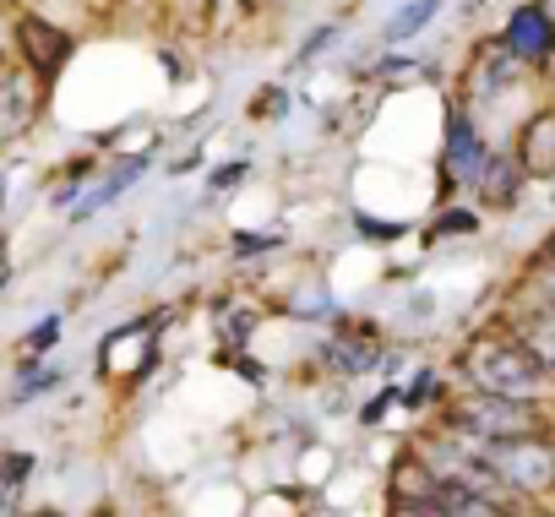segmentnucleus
<instances>
[{"label": "nucleus", "mask_w": 555, "mask_h": 517, "mask_svg": "<svg viewBox=\"0 0 555 517\" xmlns=\"http://www.w3.org/2000/svg\"><path fill=\"white\" fill-rule=\"evenodd\" d=\"M463 371L479 392L490 398H512V403H533L544 392V365L533 360V349L522 338H479L463 354Z\"/></svg>", "instance_id": "1"}, {"label": "nucleus", "mask_w": 555, "mask_h": 517, "mask_svg": "<svg viewBox=\"0 0 555 517\" xmlns=\"http://www.w3.org/2000/svg\"><path fill=\"white\" fill-rule=\"evenodd\" d=\"M457 436H474L485 447H501V441H533L539 436V414L533 403H512V398H490V392H474L457 403Z\"/></svg>", "instance_id": "2"}, {"label": "nucleus", "mask_w": 555, "mask_h": 517, "mask_svg": "<svg viewBox=\"0 0 555 517\" xmlns=\"http://www.w3.org/2000/svg\"><path fill=\"white\" fill-rule=\"evenodd\" d=\"M485 463L501 474V484L512 495H539L555 484V452L533 436V441H501V447H485Z\"/></svg>", "instance_id": "3"}, {"label": "nucleus", "mask_w": 555, "mask_h": 517, "mask_svg": "<svg viewBox=\"0 0 555 517\" xmlns=\"http://www.w3.org/2000/svg\"><path fill=\"white\" fill-rule=\"evenodd\" d=\"M501 44H506L512 61H550V55H555V17L539 7V0H528V7H517V12L506 17Z\"/></svg>", "instance_id": "4"}, {"label": "nucleus", "mask_w": 555, "mask_h": 517, "mask_svg": "<svg viewBox=\"0 0 555 517\" xmlns=\"http://www.w3.org/2000/svg\"><path fill=\"white\" fill-rule=\"evenodd\" d=\"M485 164H490V153H485V137L474 131V120L468 115H452L447 120V175L457 185H479L485 180Z\"/></svg>", "instance_id": "5"}, {"label": "nucleus", "mask_w": 555, "mask_h": 517, "mask_svg": "<svg viewBox=\"0 0 555 517\" xmlns=\"http://www.w3.org/2000/svg\"><path fill=\"white\" fill-rule=\"evenodd\" d=\"M17 44H23V61H28L39 77L61 72L66 55H72V39H66L55 23H44V17H17Z\"/></svg>", "instance_id": "6"}, {"label": "nucleus", "mask_w": 555, "mask_h": 517, "mask_svg": "<svg viewBox=\"0 0 555 517\" xmlns=\"http://www.w3.org/2000/svg\"><path fill=\"white\" fill-rule=\"evenodd\" d=\"M34 109H39V93L28 77H0V147L34 126Z\"/></svg>", "instance_id": "7"}, {"label": "nucleus", "mask_w": 555, "mask_h": 517, "mask_svg": "<svg viewBox=\"0 0 555 517\" xmlns=\"http://www.w3.org/2000/svg\"><path fill=\"white\" fill-rule=\"evenodd\" d=\"M376 354H382V344H376V333H365V327H338V333H333V344H327V365H333V371H344V376L371 371V365H376Z\"/></svg>", "instance_id": "8"}, {"label": "nucleus", "mask_w": 555, "mask_h": 517, "mask_svg": "<svg viewBox=\"0 0 555 517\" xmlns=\"http://www.w3.org/2000/svg\"><path fill=\"white\" fill-rule=\"evenodd\" d=\"M522 169H555V109H539L522 131Z\"/></svg>", "instance_id": "9"}, {"label": "nucleus", "mask_w": 555, "mask_h": 517, "mask_svg": "<svg viewBox=\"0 0 555 517\" xmlns=\"http://www.w3.org/2000/svg\"><path fill=\"white\" fill-rule=\"evenodd\" d=\"M479 185H485V196H490V202H501V207H506V202L517 196V185H522V164H517L512 153H490V164H485V180H479Z\"/></svg>", "instance_id": "10"}, {"label": "nucleus", "mask_w": 555, "mask_h": 517, "mask_svg": "<svg viewBox=\"0 0 555 517\" xmlns=\"http://www.w3.org/2000/svg\"><path fill=\"white\" fill-rule=\"evenodd\" d=\"M142 169H147V158H131L126 169H115V175H109L104 185H93V191H88V202H77V207H72V218H88V212L109 207V202H115V196H120V191H126V185H131V180L142 175Z\"/></svg>", "instance_id": "11"}, {"label": "nucleus", "mask_w": 555, "mask_h": 517, "mask_svg": "<svg viewBox=\"0 0 555 517\" xmlns=\"http://www.w3.org/2000/svg\"><path fill=\"white\" fill-rule=\"evenodd\" d=\"M436 12H441V0H409V7H403V12L387 23V44H409V39H414V34H420V28L436 17Z\"/></svg>", "instance_id": "12"}, {"label": "nucleus", "mask_w": 555, "mask_h": 517, "mask_svg": "<svg viewBox=\"0 0 555 517\" xmlns=\"http://www.w3.org/2000/svg\"><path fill=\"white\" fill-rule=\"evenodd\" d=\"M522 344L533 349V360H539L544 371H555V311H544V316L522 322Z\"/></svg>", "instance_id": "13"}, {"label": "nucleus", "mask_w": 555, "mask_h": 517, "mask_svg": "<svg viewBox=\"0 0 555 517\" xmlns=\"http://www.w3.org/2000/svg\"><path fill=\"white\" fill-rule=\"evenodd\" d=\"M61 382V371H50V365H28V376L17 382V398H34V392H44V387H55Z\"/></svg>", "instance_id": "14"}, {"label": "nucleus", "mask_w": 555, "mask_h": 517, "mask_svg": "<svg viewBox=\"0 0 555 517\" xmlns=\"http://www.w3.org/2000/svg\"><path fill=\"white\" fill-rule=\"evenodd\" d=\"M55 338H61V316H44V322H39L28 338H23V349H28V354H39V349H50Z\"/></svg>", "instance_id": "15"}, {"label": "nucleus", "mask_w": 555, "mask_h": 517, "mask_svg": "<svg viewBox=\"0 0 555 517\" xmlns=\"http://www.w3.org/2000/svg\"><path fill=\"white\" fill-rule=\"evenodd\" d=\"M272 245H278V234H240V240H234L240 256H250V250H272Z\"/></svg>", "instance_id": "16"}, {"label": "nucleus", "mask_w": 555, "mask_h": 517, "mask_svg": "<svg viewBox=\"0 0 555 517\" xmlns=\"http://www.w3.org/2000/svg\"><path fill=\"white\" fill-rule=\"evenodd\" d=\"M544 300H550V311H555V268H550V279H544Z\"/></svg>", "instance_id": "17"}, {"label": "nucleus", "mask_w": 555, "mask_h": 517, "mask_svg": "<svg viewBox=\"0 0 555 517\" xmlns=\"http://www.w3.org/2000/svg\"><path fill=\"white\" fill-rule=\"evenodd\" d=\"M539 7H544V12H550V17H555V0H539Z\"/></svg>", "instance_id": "18"}, {"label": "nucleus", "mask_w": 555, "mask_h": 517, "mask_svg": "<svg viewBox=\"0 0 555 517\" xmlns=\"http://www.w3.org/2000/svg\"><path fill=\"white\" fill-rule=\"evenodd\" d=\"M550 72H555V55H550Z\"/></svg>", "instance_id": "19"}]
</instances>
